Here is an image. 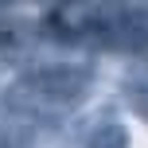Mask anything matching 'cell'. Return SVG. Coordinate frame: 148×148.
<instances>
[{
	"mask_svg": "<svg viewBox=\"0 0 148 148\" xmlns=\"http://www.w3.org/2000/svg\"><path fill=\"white\" fill-rule=\"evenodd\" d=\"M16 94L31 97L35 105H78L90 94V70L74 62H51L39 66L27 82H20Z\"/></svg>",
	"mask_w": 148,
	"mask_h": 148,
	"instance_id": "6da1fadb",
	"label": "cell"
},
{
	"mask_svg": "<svg viewBox=\"0 0 148 148\" xmlns=\"http://www.w3.org/2000/svg\"><path fill=\"white\" fill-rule=\"evenodd\" d=\"M113 51H148V12H129L101 31Z\"/></svg>",
	"mask_w": 148,
	"mask_h": 148,
	"instance_id": "7a4b0ae2",
	"label": "cell"
},
{
	"mask_svg": "<svg viewBox=\"0 0 148 148\" xmlns=\"http://www.w3.org/2000/svg\"><path fill=\"white\" fill-rule=\"evenodd\" d=\"M86 148H129V129L117 125V121H109V125H97L94 133H90Z\"/></svg>",
	"mask_w": 148,
	"mask_h": 148,
	"instance_id": "3957f363",
	"label": "cell"
},
{
	"mask_svg": "<svg viewBox=\"0 0 148 148\" xmlns=\"http://www.w3.org/2000/svg\"><path fill=\"white\" fill-rule=\"evenodd\" d=\"M129 97H133L136 113L148 121V82H133V86H129Z\"/></svg>",
	"mask_w": 148,
	"mask_h": 148,
	"instance_id": "277c9868",
	"label": "cell"
},
{
	"mask_svg": "<svg viewBox=\"0 0 148 148\" xmlns=\"http://www.w3.org/2000/svg\"><path fill=\"white\" fill-rule=\"evenodd\" d=\"M0 148H31V136L27 133H4L0 136Z\"/></svg>",
	"mask_w": 148,
	"mask_h": 148,
	"instance_id": "5b68a950",
	"label": "cell"
},
{
	"mask_svg": "<svg viewBox=\"0 0 148 148\" xmlns=\"http://www.w3.org/2000/svg\"><path fill=\"white\" fill-rule=\"evenodd\" d=\"M0 4H4V0H0Z\"/></svg>",
	"mask_w": 148,
	"mask_h": 148,
	"instance_id": "8992f818",
	"label": "cell"
}]
</instances>
